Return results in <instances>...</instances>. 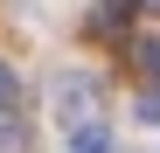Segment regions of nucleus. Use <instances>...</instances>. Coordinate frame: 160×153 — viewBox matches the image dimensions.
Masks as SVG:
<instances>
[{
	"label": "nucleus",
	"instance_id": "nucleus-6",
	"mask_svg": "<svg viewBox=\"0 0 160 153\" xmlns=\"http://www.w3.org/2000/svg\"><path fill=\"white\" fill-rule=\"evenodd\" d=\"M139 7H153V14H160V0H139Z\"/></svg>",
	"mask_w": 160,
	"mask_h": 153
},
{
	"label": "nucleus",
	"instance_id": "nucleus-1",
	"mask_svg": "<svg viewBox=\"0 0 160 153\" xmlns=\"http://www.w3.org/2000/svg\"><path fill=\"white\" fill-rule=\"evenodd\" d=\"M49 97H56V111L84 132V125H98L91 111H98V76H77V70H63L56 84H49Z\"/></svg>",
	"mask_w": 160,
	"mask_h": 153
},
{
	"label": "nucleus",
	"instance_id": "nucleus-2",
	"mask_svg": "<svg viewBox=\"0 0 160 153\" xmlns=\"http://www.w3.org/2000/svg\"><path fill=\"white\" fill-rule=\"evenodd\" d=\"M132 63H139V76L160 91V35H139V42H132Z\"/></svg>",
	"mask_w": 160,
	"mask_h": 153
},
{
	"label": "nucleus",
	"instance_id": "nucleus-5",
	"mask_svg": "<svg viewBox=\"0 0 160 153\" xmlns=\"http://www.w3.org/2000/svg\"><path fill=\"white\" fill-rule=\"evenodd\" d=\"M139 118H146V125H160V91H139Z\"/></svg>",
	"mask_w": 160,
	"mask_h": 153
},
{
	"label": "nucleus",
	"instance_id": "nucleus-4",
	"mask_svg": "<svg viewBox=\"0 0 160 153\" xmlns=\"http://www.w3.org/2000/svg\"><path fill=\"white\" fill-rule=\"evenodd\" d=\"M14 105H21V84H14V70L0 63V111H14Z\"/></svg>",
	"mask_w": 160,
	"mask_h": 153
},
{
	"label": "nucleus",
	"instance_id": "nucleus-3",
	"mask_svg": "<svg viewBox=\"0 0 160 153\" xmlns=\"http://www.w3.org/2000/svg\"><path fill=\"white\" fill-rule=\"evenodd\" d=\"M70 153H112V132L104 125H84V132H70Z\"/></svg>",
	"mask_w": 160,
	"mask_h": 153
}]
</instances>
